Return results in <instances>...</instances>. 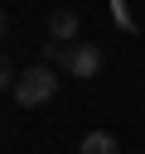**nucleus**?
I'll use <instances>...</instances> for the list:
<instances>
[{"label": "nucleus", "instance_id": "3", "mask_svg": "<svg viewBox=\"0 0 145 154\" xmlns=\"http://www.w3.org/2000/svg\"><path fill=\"white\" fill-rule=\"evenodd\" d=\"M48 38L53 43H77V10H53L48 14Z\"/></svg>", "mask_w": 145, "mask_h": 154}, {"label": "nucleus", "instance_id": "7", "mask_svg": "<svg viewBox=\"0 0 145 154\" xmlns=\"http://www.w3.org/2000/svg\"><path fill=\"white\" fill-rule=\"evenodd\" d=\"M5 34H10V14L0 10V38H5Z\"/></svg>", "mask_w": 145, "mask_h": 154}, {"label": "nucleus", "instance_id": "6", "mask_svg": "<svg viewBox=\"0 0 145 154\" xmlns=\"http://www.w3.org/2000/svg\"><path fill=\"white\" fill-rule=\"evenodd\" d=\"M14 82H19V72H14V67H10V58L0 53V91H10Z\"/></svg>", "mask_w": 145, "mask_h": 154}, {"label": "nucleus", "instance_id": "1", "mask_svg": "<svg viewBox=\"0 0 145 154\" xmlns=\"http://www.w3.org/2000/svg\"><path fill=\"white\" fill-rule=\"evenodd\" d=\"M53 96H58V77H53L48 63L19 72V82H14V101H19V106H44V101H53Z\"/></svg>", "mask_w": 145, "mask_h": 154}, {"label": "nucleus", "instance_id": "4", "mask_svg": "<svg viewBox=\"0 0 145 154\" xmlns=\"http://www.w3.org/2000/svg\"><path fill=\"white\" fill-rule=\"evenodd\" d=\"M82 154H121V144H116V135H106V130H87V135H82Z\"/></svg>", "mask_w": 145, "mask_h": 154}, {"label": "nucleus", "instance_id": "2", "mask_svg": "<svg viewBox=\"0 0 145 154\" xmlns=\"http://www.w3.org/2000/svg\"><path fill=\"white\" fill-rule=\"evenodd\" d=\"M102 72V48L97 43H87V38H77L72 43V53H68V77H97Z\"/></svg>", "mask_w": 145, "mask_h": 154}, {"label": "nucleus", "instance_id": "5", "mask_svg": "<svg viewBox=\"0 0 145 154\" xmlns=\"http://www.w3.org/2000/svg\"><path fill=\"white\" fill-rule=\"evenodd\" d=\"M68 53H72V43H44V58H48V67H68Z\"/></svg>", "mask_w": 145, "mask_h": 154}]
</instances>
